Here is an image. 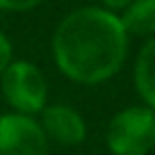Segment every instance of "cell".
I'll use <instances>...</instances> for the list:
<instances>
[{
  "mask_svg": "<svg viewBox=\"0 0 155 155\" xmlns=\"http://www.w3.org/2000/svg\"><path fill=\"white\" fill-rule=\"evenodd\" d=\"M107 148L112 155H146L155 148V112L132 105L116 112L107 126Z\"/></svg>",
  "mask_w": 155,
  "mask_h": 155,
  "instance_id": "obj_2",
  "label": "cell"
},
{
  "mask_svg": "<svg viewBox=\"0 0 155 155\" xmlns=\"http://www.w3.org/2000/svg\"><path fill=\"white\" fill-rule=\"evenodd\" d=\"M119 18L126 34L135 37L155 34V0H132Z\"/></svg>",
  "mask_w": 155,
  "mask_h": 155,
  "instance_id": "obj_7",
  "label": "cell"
},
{
  "mask_svg": "<svg viewBox=\"0 0 155 155\" xmlns=\"http://www.w3.org/2000/svg\"><path fill=\"white\" fill-rule=\"evenodd\" d=\"M128 53V34L110 9L82 7L57 25L53 55L57 68L73 82L101 84L121 71Z\"/></svg>",
  "mask_w": 155,
  "mask_h": 155,
  "instance_id": "obj_1",
  "label": "cell"
},
{
  "mask_svg": "<svg viewBox=\"0 0 155 155\" xmlns=\"http://www.w3.org/2000/svg\"><path fill=\"white\" fill-rule=\"evenodd\" d=\"M9 62H12V44H9V39L0 32V75L9 66Z\"/></svg>",
  "mask_w": 155,
  "mask_h": 155,
  "instance_id": "obj_9",
  "label": "cell"
},
{
  "mask_svg": "<svg viewBox=\"0 0 155 155\" xmlns=\"http://www.w3.org/2000/svg\"><path fill=\"white\" fill-rule=\"evenodd\" d=\"M135 87L141 101H144V105L155 112V37H150L137 55Z\"/></svg>",
  "mask_w": 155,
  "mask_h": 155,
  "instance_id": "obj_6",
  "label": "cell"
},
{
  "mask_svg": "<svg viewBox=\"0 0 155 155\" xmlns=\"http://www.w3.org/2000/svg\"><path fill=\"white\" fill-rule=\"evenodd\" d=\"M101 2L105 7H110V12H112V9H126L132 0H101Z\"/></svg>",
  "mask_w": 155,
  "mask_h": 155,
  "instance_id": "obj_10",
  "label": "cell"
},
{
  "mask_svg": "<svg viewBox=\"0 0 155 155\" xmlns=\"http://www.w3.org/2000/svg\"><path fill=\"white\" fill-rule=\"evenodd\" d=\"M0 155H48V137L25 114L0 116Z\"/></svg>",
  "mask_w": 155,
  "mask_h": 155,
  "instance_id": "obj_4",
  "label": "cell"
},
{
  "mask_svg": "<svg viewBox=\"0 0 155 155\" xmlns=\"http://www.w3.org/2000/svg\"><path fill=\"white\" fill-rule=\"evenodd\" d=\"M2 96L16 110V114L32 116L44 112L48 101V82L39 66L30 62H9L0 75Z\"/></svg>",
  "mask_w": 155,
  "mask_h": 155,
  "instance_id": "obj_3",
  "label": "cell"
},
{
  "mask_svg": "<svg viewBox=\"0 0 155 155\" xmlns=\"http://www.w3.org/2000/svg\"><path fill=\"white\" fill-rule=\"evenodd\" d=\"M44 0H0V9L5 12H28L41 5Z\"/></svg>",
  "mask_w": 155,
  "mask_h": 155,
  "instance_id": "obj_8",
  "label": "cell"
},
{
  "mask_svg": "<svg viewBox=\"0 0 155 155\" xmlns=\"http://www.w3.org/2000/svg\"><path fill=\"white\" fill-rule=\"evenodd\" d=\"M41 130L62 146H78L87 137V123L80 112L68 105H48L41 112Z\"/></svg>",
  "mask_w": 155,
  "mask_h": 155,
  "instance_id": "obj_5",
  "label": "cell"
}]
</instances>
